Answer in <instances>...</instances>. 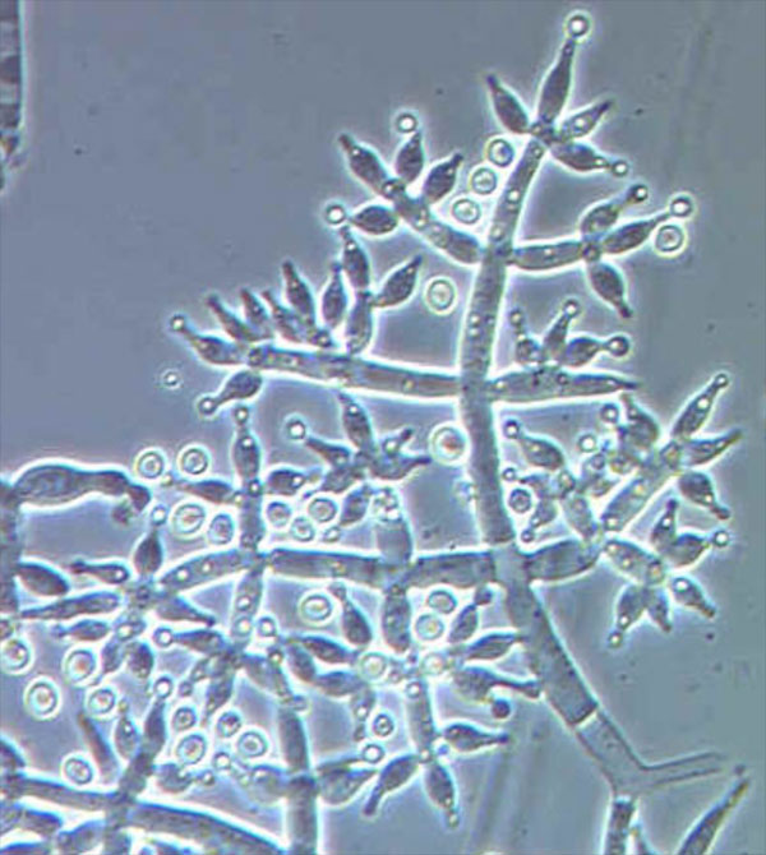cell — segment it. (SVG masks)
Listing matches in <instances>:
<instances>
[{
  "label": "cell",
  "instance_id": "cell-21",
  "mask_svg": "<svg viewBox=\"0 0 766 855\" xmlns=\"http://www.w3.org/2000/svg\"><path fill=\"white\" fill-rule=\"evenodd\" d=\"M181 491L198 497L211 505H229L233 502L232 488L219 480H202V482H182L178 485Z\"/></svg>",
  "mask_w": 766,
  "mask_h": 855
},
{
  "label": "cell",
  "instance_id": "cell-24",
  "mask_svg": "<svg viewBox=\"0 0 766 855\" xmlns=\"http://www.w3.org/2000/svg\"><path fill=\"white\" fill-rule=\"evenodd\" d=\"M235 534V525L233 517L226 512L216 513L209 522L206 530L207 542L212 547H225L233 542Z\"/></svg>",
  "mask_w": 766,
  "mask_h": 855
},
{
  "label": "cell",
  "instance_id": "cell-15",
  "mask_svg": "<svg viewBox=\"0 0 766 855\" xmlns=\"http://www.w3.org/2000/svg\"><path fill=\"white\" fill-rule=\"evenodd\" d=\"M671 216V212H668V214H661L652 217V219L636 221V223L622 226V228L609 234L602 244H599V251L608 254H621L640 247L650 237V234Z\"/></svg>",
  "mask_w": 766,
  "mask_h": 855
},
{
  "label": "cell",
  "instance_id": "cell-30",
  "mask_svg": "<svg viewBox=\"0 0 766 855\" xmlns=\"http://www.w3.org/2000/svg\"><path fill=\"white\" fill-rule=\"evenodd\" d=\"M452 215L459 223L465 225H473L477 223L481 217V207L477 203L470 200H459L452 207Z\"/></svg>",
  "mask_w": 766,
  "mask_h": 855
},
{
  "label": "cell",
  "instance_id": "cell-23",
  "mask_svg": "<svg viewBox=\"0 0 766 855\" xmlns=\"http://www.w3.org/2000/svg\"><path fill=\"white\" fill-rule=\"evenodd\" d=\"M714 390L710 388L709 391H706L704 396H699L694 402H692L691 408L689 406V410L686 411L684 418L681 419V422H678L676 427V432H678V436H685V434H691L695 432L696 429L703 424L706 419V415H708V411L710 406L713 404Z\"/></svg>",
  "mask_w": 766,
  "mask_h": 855
},
{
  "label": "cell",
  "instance_id": "cell-6",
  "mask_svg": "<svg viewBox=\"0 0 766 855\" xmlns=\"http://www.w3.org/2000/svg\"><path fill=\"white\" fill-rule=\"evenodd\" d=\"M338 145L353 177L382 198L395 179L385 161L371 147L355 140L352 134L341 132Z\"/></svg>",
  "mask_w": 766,
  "mask_h": 855
},
{
  "label": "cell",
  "instance_id": "cell-4",
  "mask_svg": "<svg viewBox=\"0 0 766 855\" xmlns=\"http://www.w3.org/2000/svg\"><path fill=\"white\" fill-rule=\"evenodd\" d=\"M556 127L543 128L532 124L529 136L542 143L558 163L565 165L578 173H592V171H608L616 177H625L629 173L630 166L626 161L611 159L601 152L594 150L592 146L578 141H561L555 137L553 131Z\"/></svg>",
  "mask_w": 766,
  "mask_h": 855
},
{
  "label": "cell",
  "instance_id": "cell-9",
  "mask_svg": "<svg viewBox=\"0 0 766 855\" xmlns=\"http://www.w3.org/2000/svg\"><path fill=\"white\" fill-rule=\"evenodd\" d=\"M486 86L493 113L502 128L514 136H529L533 122L519 97L493 73L486 77Z\"/></svg>",
  "mask_w": 766,
  "mask_h": 855
},
{
  "label": "cell",
  "instance_id": "cell-28",
  "mask_svg": "<svg viewBox=\"0 0 766 855\" xmlns=\"http://www.w3.org/2000/svg\"><path fill=\"white\" fill-rule=\"evenodd\" d=\"M684 242L685 235L681 228L675 225L663 226L658 231L655 247H657L659 252L672 253L684 246Z\"/></svg>",
  "mask_w": 766,
  "mask_h": 855
},
{
  "label": "cell",
  "instance_id": "cell-29",
  "mask_svg": "<svg viewBox=\"0 0 766 855\" xmlns=\"http://www.w3.org/2000/svg\"><path fill=\"white\" fill-rule=\"evenodd\" d=\"M207 466H209V457L202 450L192 448V450L184 452L181 459L183 473L189 476H200L205 473Z\"/></svg>",
  "mask_w": 766,
  "mask_h": 855
},
{
  "label": "cell",
  "instance_id": "cell-14",
  "mask_svg": "<svg viewBox=\"0 0 766 855\" xmlns=\"http://www.w3.org/2000/svg\"><path fill=\"white\" fill-rule=\"evenodd\" d=\"M646 197H648V188L643 184H635V186L627 189L620 200L595 207L594 210L590 211L581 223V231L586 237L604 233L616 223L624 206L636 205V203L645 201Z\"/></svg>",
  "mask_w": 766,
  "mask_h": 855
},
{
  "label": "cell",
  "instance_id": "cell-5",
  "mask_svg": "<svg viewBox=\"0 0 766 855\" xmlns=\"http://www.w3.org/2000/svg\"><path fill=\"white\" fill-rule=\"evenodd\" d=\"M578 40L569 38L558 54L556 63L549 69L546 80L543 81L541 92H539L537 105V120L534 126L551 128L564 112L567 101H569L572 76H574V64Z\"/></svg>",
  "mask_w": 766,
  "mask_h": 855
},
{
  "label": "cell",
  "instance_id": "cell-27",
  "mask_svg": "<svg viewBox=\"0 0 766 855\" xmlns=\"http://www.w3.org/2000/svg\"><path fill=\"white\" fill-rule=\"evenodd\" d=\"M469 186L478 196H489L496 191L498 186L496 171L486 168V166L475 169L472 177H470Z\"/></svg>",
  "mask_w": 766,
  "mask_h": 855
},
{
  "label": "cell",
  "instance_id": "cell-19",
  "mask_svg": "<svg viewBox=\"0 0 766 855\" xmlns=\"http://www.w3.org/2000/svg\"><path fill=\"white\" fill-rule=\"evenodd\" d=\"M589 277L593 288L602 297L609 300L618 299V302L624 297V283L615 268L606 263L590 262Z\"/></svg>",
  "mask_w": 766,
  "mask_h": 855
},
{
  "label": "cell",
  "instance_id": "cell-2",
  "mask_svg": "<svg viewBox=\"0 0 766 855\" xmlns=\"http://www.w3.org/2000/svg\"><path fill=\"white\" fill-rule=\"evenodd\" d=\"M392 209L418 234H421L433 247L440 249L452 260L461 265L473 266L481 263L484 249L473 235L454 228L433 214L431 207L421 198L413 197L408 187L400 184L391 193L389 201Z\"/></svg>",
  "mask_w": 766,
  "mask_h": 855
},
{
  "label": "cell",
  "instance_id": "cell-3",
  "mask_svg": "<svg viewBox=\"0 0 766 855\" xmlns=\"http://www.w3.org/2000/svg\"><path fill=\"white\" fill-rule=\"evenodd\" d=\"M546 147L541 142L530 138L520 155L518 163L512 169L506 180L504 191L498 200L491 230H489L488 247L486 251L498 254L509 261L512 252V240L523 211L526 196L532 186L535 175L541 168Z\"/></svg>",
  "mask_w": 766,
  "mask_h": 855
},
{
  "label": "cell",
  "instance_id": "cell-11",
  "mask_svg": "<svg viewBox=\"0 0 766 855\" xmlns=\"http://www.w3.org/2000/svg\"><path fill=\"white\" fill-rule=\"evenodd\" d=\"M422 266L423 257L417 256L392 271L375 297L372 295V304L386 308L405 303L417 289Z\"/></svg>",
  "mask_w": 766,
  "mask_h": 855
},
{
  "label": "cell",
  "instance_id": "cell-17",
  "mask_svg": "<svg viewBox=\"0 0 766 855\" xmlns=\"http://www.w3.org/2000/svg\"><path fill=\"white\" fill-rule=\"evenodd\" d=\"M349 223L364 234L372 235V237H383V235H389L398 229L400 217L392 207L380 205V203L373 205L372 203V205L364 206L361 210L354 212L350 216Z\"/></svg>",
  "mask_w": 766,
  "mask_h": 855
},
{
  "label": "cell",
  "instance_id": "cell-10",
  "mask_svg": "<svg viewBox=\"0 0 766 855\" xmlns=\"http://www.w3.org/2000/svg\"><path fill=\"white\" fill-rule=\"evenodd\" d=\"M464 160L465 156L458 151L433 165L424 175L419 198L432 207L449 197L458 184Z\"/></svg>",
  "mask_w": 766,
  "mask_h": 855
},
{
  "label": "cell",
  "instance_id": "cell-26",
  "mask_svg": "<svg viewBox=\"0 0 766 855\" xmlns=\"http://www.w3.org/2000/svg\"><path fill=\"white\" fill-rule=\"evenodd\" d=\"M515 149L505 138H495L489 141L486 149V159L489 164L498 169L510 168L515 161Z\"/></svg>",
  "mask_w": 766,
  "mask_h": 855
},
{
  "label": "cell",
  "instance_id": "cell-22",
  "mask_svg": "<svg viewBox=\"0 0 766 855\" xmlns=\"http://www.w3.org/2000/svg\"><path fill=\"white\" fill-rule=\"evenodd\" d=\"M682 492L690 498L689 501L698 503L699 506L708 507L709 510L717 513L719 519L726 520L729 516L726 510L718 506L712 487L706 478H701L700 475L686 476L682 480Z\"/></svg>",
  "mask_w": 766,
  "mask_h": 855
},
{
  "label": "cell",
  "instance_id": "cell-7",
  "mask_svg": "<svg viewBox=\"0 0 766 855\" xmlns=\"http://www.w3.org/2000/svg\"><path fill=\"white\" fill-rule=\"evenodd\" d=\"M588 244L581 242L546 244V246H530L512 249L509 257L510 265L525 271H546L551 268L571 265L586 258Z\"/></svg>",
  "mask_w": 766,
  "mask_h": 855
},
{
  "label": "cell",
  "instance_id": "cell-32",
  "mask_svg": "<svg viewBox=\"0 0 766 855\" xmlns=\"http://www.w3.org/2000/svg\"><path fill=\"white\" fill-rule=\"evenodd\" d=\"M151 525L154 529H159L166 521H169V513L163 506L155 507L151 512Z\"/></svg>",
  "mask_w": 766,
  "mask_h": 855
},
{
  "label": "cell",
  "instance_id": "cell-18",
  "mask_svg": "<svg viewBox=\"0 0 766 855\" xmlns=\"http://www.w3.org/2000/svg\"><path fill=\"white\" fill-rule=\"evenodd\" d=\"M207 521V510L196 502H184L169 517L170 526L182 538H192L201 533Z\"/></svg>",
  "mask_w": 766,
  "mask_h": 855
},
{
  "label": "cell",
  "instance_id": "cell-20",
  "mask_svg": "<svg viewBox=\"0 0 766 855\" xmlns=\"http://www.w3.org/2000/svg\"><path fill=\"white\" fill-rule=\"evenodd\" d=\"M158 530L152 529L138 544L133 563L140 572H155L163 563V547H161Z\"/></svg>",
  "mask_w": 766,
  "mask_h": 855
},
{
  "label": "cell",
  "instance_id": "cell-12",
  "mask_svg": "<svg viewBox=\"0 0 766 855\" xmlns=\"http://www.w3.org/2000/svg\"><path fill=\"white\" fill-rule=\"evenodd\" d=\"M343 238V257H341V274L349 281L357 294L368 293L372 284L371 263L361 243L354 237L348 226L340 229Z\"/></svg>",
  "mask_w": 766,
  "mask_h": 855
},
{
  "label": "cell",
  "instance_id": "cell-16",
  "mask_svg": "<svg viewBox=\"0 0 766 855\" xmlns=\"http://www.w3.org/2000/svg\"><path fill=\"white\" fill-rule=\"evenodd\" d=\"M613 100H603L595 103L581 112L571 115L555 128L553 134L561 141H579L589 136L597 128L601 120L611 112Z\"/></svg>",
  "mask_w": 766,
  "mask_h": 855
},
{
  "label": "cell",
  "instance_id": "cell-25",
  "mask_svg": "<svg viewBox=\"0 0 766 855\" xmlns=\"http://www.w3.org/2000/svg\"><path fill=\"white\" fill-rule=\"evenodd\" d=\"M456 299L454 284L446 279L433 280L427 289V300L429 307L437 312H446L452 307Z\"/></svg>",
  "mask_w": 766,
  "mask_h": 855
},
{
  "label": "cell",
  "instance_id": "cell-1",
  "mask_svg": "<svg viewBox=\"0 0 766 855\" xmlns=\"http://www.w3.org/2000/svg\"><path fill=\"white\" fill-rule=\"evenodd\" d=\"M131 483L117 471H81L66 466H43L23 474L13 487L21 503L54 507L77 501L90 493L127 496Z\"/></svg>",
  "mask_w": 766,
  "mask_h": 855
},
{
  "label": "cell",
  "instance_id": "cell-8",
  "mask_svg": "<svg viewBox=\"0 0 766 855\" xmlns=\"http://www.w3.org/2000/svg\"><path fill=\"white\" fill-rule=\"evenodd\" d=\"M238 557L234 552H215L206 554L184 563L163 579V585L168 589H186L200 582L215 579L232 570L237 565Z\"/></svg>",
  "mask_w": 766,
  "mask_h": 855
},
{
  "label": "cell",
  "instance_id": "cell-31",
  "mask_svg": "<svg viewBox=\"0 0 766 855\" xmlns=\"http://www.w3.org/2000/svg\"><path fill=\"white\" fill-rule=\"evenodd\" d=\"M567 30H569V38L578 40L583 38L584 35L588 34L589 31V20L583 15H576L570 18L569 23H567Z\"/></svg>",
  "mask_w": 766,
  "mask_h": 855
},
{
  "label": "cell",
  "instance_id": "cell-13",
  "mask_svg": "<svg viewBox=\"0 0 766 855\" xmlns=\"http://www.w3.org/2000/svg\"><path fill=\"white\" fill-rule=\"evenodd\" d=\"M427 165L426 147L422 131H414L396 151L392 174L406 187L418 183L424 175Z\"/></svg>",
  "mask_w": 766,
  "mask_h": 855
}]
</instances>
